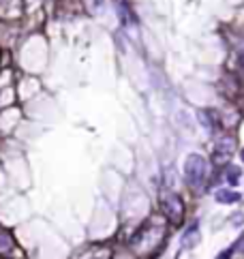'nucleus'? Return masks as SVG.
<instances>
[{"mask_svg":"<svg viewBox=\"0 0 244 259\" xmlns=\"http://www.w3.org/2000/svg\"><path fill=\"white\" fill-rule=\"evenodd\" d=\"M236 249H238V244H234V247H229L227 251H223V253H221V255H218L216 259H229V257H231V253H234V251H236Z\"/></svg>","mask_w":244,"mask_h":259,"instance_id":"9","label":"nucleus"},{"mask_svg":"<svg viewBox=\"0 0 244 259\" xmlns=\"http://www.w3.org/2000/svg\"><path fill=\"white\" fill-rule=\"evenodd\" d=\"M80 259H112V253L105 247H90L86 253L80 255Z\"/></svg>","mask_w":244,"mask_h":259,"instance_id":"5","label":"nucleus"},{"mask_svg":"<svg viewBox=\"0 0 244 259\" xmlns=\"http://www.w3.org/2000/svg\"><path fill=\"white\" fill-rule=\"evenodd\" d=\"M197 242H199V227H197V223H195V225H193V227L184 234L182 247H184V249H193V247H197Z\"/></svg>","mask_w":244,"mask_h":259,"instance_id":"6","label":"nucleus"},{"mask_svg":"<svg viewBox=\"0 0 244 259\" xmlns=\"http://www.w3.org/2000/svg\"><path fill=\"white\" fill-rule=\"evenodd\" d=\"M205 173H208V163H205V159L199 157V154H191L184 163L186 182L191 186H202L203 180H205Z\"/></svg>","mask_w":244,"mask_h":259,"instance_id":"1","label":"nucleus"},{"mask_svg":"<svg viewBox=\"0 0 244 259\" xmlns=\"http://www.w3.org/2000/svg\"><path fill=\"white\" fill-rule=\"evenodd\" d=\"M234 150H236V139L229 137V135H225L216 141L214 146V154H212V161H214L216 165H225L229 163V159L234 157Z\"/></svg>","mask_w":244,"mask_h":259,"instance_id":"2","label":"nucleus"},{"mask_svg":"<svg viewBox=\"0 0 244 259\" xmlns=\"http://www.w3.org/2000/svg\"><path fill=\"white\" fill-rule=\"evenodd\" d=\"M214 199L218 204H238L242 199V195L236 191H229V189H221V191L214 193Z\"/></svg>","mask_w":244,"mask_h":259,"instance_id":"4","label":"nucleus"},{"mask_svg":"<svg viewBox=\"0 0 244 259\" xmlns=\"http://www.w3.org/2000/svg\"><path fill=\"white\" fill-rule=\"evenodd\" d=\"M240 154H242V163H244V148H242V152H240Z\"/></svg>","mask_w":244,"mask_h":259,"instance_id":"10","label":"nucleus"},{"mask_svg":"<svg viewBox=\"0 0 244 259\" xmlns=\"http://www.w3.org/2000/svg\"><path fill=\"white\" fill-rule=\"evenodd\" d=\"M13 247H15V244H13V238H11L9 234H6L4 229H0V255L11 253Z\"/></svg>","mask_w":244,"mask_h":259,"instance_id":"7","label":"nucleus"},{"mask_svg":"<svg viewBox=\"0 0 244 259\" xmlns=\"http://www.w3.org/2000/svg\"><path fill=\"white\" fill-rule=\"evenodd\" d=\"M240 173H242V170H238V167H227V182L231 186H236L238 184V178H240Z\"/></svg>","mask_w":244,"mask_h":259,"instance_id":"8","label":"nucleus"},{"mask_svg":"<svg viewBox=\"0 0 244 259\" xmlns=\"http://www.w3.org/2000/svg\"><path fill=\"white\" fill-rule=\"evenodd\" d=\"M163 212H165V216L169 218V221L173 223H180L182 221V216H184V204H182V199H180L178 195H169V197H165L163 199Z\"/></svg>","mask_w":244,"mask_h":259,"instance_id":"3","label":"nucleus"}]
</instances>
